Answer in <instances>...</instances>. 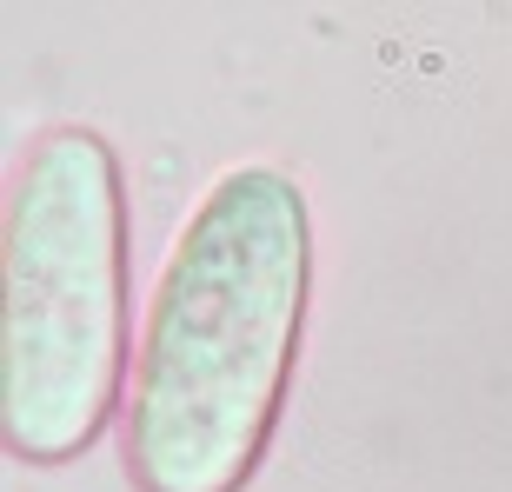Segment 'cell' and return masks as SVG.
Here are the masks:
<instances>
[{"label":"cell","mask_w":512,"mask_h":492,"mask_svg":"<svg viewBox=\"0 0 512 492\" xmlns=\"http://www.w3.org/2000/svg\"><path fill=\"white\" fill-rule=\"evenodd\" d=\"M306 200L266 167L227 173L167 260L133 386L140 492H240L280 419L306 320Z\"/></svg>","instance_id":"6da1fadb"},{"label":"cell","mask_w":512,"mask_h":492,"mask_svg":"<svg viewBox=\"0 0 512 492\" xmlns=\"http://www.w3.org/2000/svg\"><path fill=\"white\" fill-rule=\"evenodd\" d=\"M120 379V173L87 127L47 133L7 213V446L60 466L94 446Z\"/></svg>","instance_id":"7a4b0ae2"}]
</instances>
